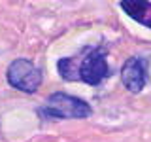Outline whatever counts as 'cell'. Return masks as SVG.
Instances as JSON below:
<instances>
[{"instance_id": "obj_1", "label": "cell", "mask_w": 151, "mask_h": 142, "mask_svg": "<svg viewBox=\"0 0 151 142\" xmlns=\"http://www.w3.org/2000/svg\"><path fill=\"white\" fill-rule=\"evenodd\" d=\"M57 68L66 82H85L89 85H98L110 76L104 47H85L78 57L60 59Z\"/></svg>"}, {"instance_id": "obj_2", "label": "cell", "mask_w": 151, "mask_h": 142, "mask_svg": "<svg viewBox=\"0 0 151 142\" xmlns=\"http://www.w3.org/2000/svg\"><path fill=\"white\" fill-rule=\"evenodd\" d=\"M38 114L42 117H53V120H85L93 114V108L83 99L66 93H53L49 95L44 106L38 108Z\"/></svg>"}, {"instance_id": "obj_3", "label": "cell", "mask_w": 151, "mask_h": 142, "mask_svg": "<svg viewBox=\"0 0 151 142\" xmlns=\"http://www.w3.org/2000/svg\"><path fill=\"white\" fill-rule=\"evenodd\" d=\"M8 83L23 93H36L42 85V70L28 59L12 61L6 70Z\"/></svg>"}, {"instance_id": "obj_4", "label": "cell", "mask_w": 151, "mask_h": 142, "mask_svg": "<svg viewBox=\"0 0 151 142\" xmlns=\"http://www.w3.org/2000/svg\"><path fill=\"white\" fill-rule=\"evenodd\" d=\"M121 82L130 93H140L147 83V63L142 57H129L121 68Z\"/></svg>"}, {"instance_id": "obj_5", "label": "cell", "mask_w": 151, "mask_h": 142, "mask_svg": "<svg viewBox=\"0 0 151 142\" xmlns=\"http://www.w3.org/2000/svg\"><path fill=\"white\" fill-rule=\"evenodd\" d=\"M119 6L130 19H134V21L142 23L144 27L151 28V2L149 0H134V2L121 0Z\"/></svg>"}]
</instances>
